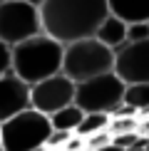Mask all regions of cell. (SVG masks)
Returning <instances> with one entry per match:
<instances>
[{"mask_svg":"<svg viewBox=\"0 0 149 151\" xmlns=\"http://www.w3.org/2000/svg\"><path fill=\"white\" fill-rule=\"evenodd\" d=\"M124 84H139L149 82V37L137 42H124L114 50V70Z\"/></svg>","mask_w":149,"mask_h":151,"instance_id":"obj_8","label":"cell"},{"mask_svg":"<svg viewBox=\"0 0 149 151\" xmlns=\"http://www.w3.org/2000/svg\"><path fill=\"white\" fill-rule=\"evenodd\" d=\"M0 151H3V149H0Z\"/></svg>","mask_w":149,"mask_h":151,"instance_id":"obj_26","label":"cell"},{"mask_svg":"<svg viewBox=\"0 0 149 151\" xmlns=\"http://www.w3.org/2000/svg\"><path fill=\"white\" fill-rule=\"evenodd\" d=\"M107 10L127 25L149 22V0H107Z\"/></svg>","mask_w":149,"mask_h":151,"instance_id":"obj_10","label":"cell"},{"mask_svg":"<svg viewBox=\"0 0 149 151\" xmlns=\"http://www.w3.org/2000/svg\"><path fill=\"white\" fill-rule=\"evenodd\" d=\"M5 72H10V47L5 42H0V77Z\"/></svg>","mask_w":149,"mask_h":151,"instance_id":"obj_20","label":"cell"},{"mask_svg":"<svg viewBox=\"0 0 149 151\" xmlns=\"http://www.w3.org/2000/svg\"><path fill=\"white\" fill-rule=\"evenodd\" d=\"M124 104L134 106L137 111L139 109H147L149 106V82H139V84H127L124 87V97H122Z\"/></svg>","mask_w":149,"mask_h":151,"instance_id":"obj_14","label":"cell"},{"mask_svg":"<svg viewBox=\"0 0 149 151\" xmlns=\"http://www.w3.org/2000/svg\"><path fill=\"white\" fill-rule=\"evenodd\" d=\"M109 127V114H102V111H85L82 122H80V127L74 129V134L87 139V136L97 134V131H107Z\"/></svg>","mask_w":149,"mask_h":151,"instance_id":"obj_13","label":"cell"},{"mask_svg":"<svg viewBox=\"0 0 149 151\" xmlns=\"http://www.w3.org/2000/svg\"><path fill=\"white\" fill-rule=\"evenodd\" d=\"M82 149H87L85 146V139H82V136H77V134H72L70 139H67V144L62 146V151H82Z\"/></svg>","mask_w":149,"mask_h":151,"instance_id":"obj_21","label":"cell"},{"mask_svg":"<svg viewBox=\"0 0 149 151\" xmlns=\"http://www.w3.org/2000/svg\"><path fill=\"white\" fill-rule=\"evenodd\" d=\"M70 131H50V136H47V141H45V146L47 149H62L67 144V139H70Z\"/></svg>","mask_w":149,"mask_h":151,"instance_id":"obj_19","label":"cell"},{"mask_svg":"<svg viewBox=\"0 0 149 151\" xmlns=\"http://www.w3.org/2000/svg\"><path fill=\"white\" fill-rule=\"evenodd\" d=\"M50 131V116L35 109H25L0 124V149L3 151H35L45 146Z\"/></svg>","mask_w":149,"mask_h":151,"instance_id":"obj_4","label":"cell"},{"mask_svg":"<svg viewBox=\"0 0 149 151\" xmlns=\"http://www.w3.org/2000/svg\"><path fill=\"white\" fill-rule=\"evenodd\" d=\"M124 87L127 84L114 72L97 74L92 79H85V82L74 84V104L82 111H102V114H109L114 106L122 104Z\"/></svg>","mask_w":149,"mask_h":151,"instance_id":"obj_5","label":"cell"},{"mask_svg":"<svg viewBox=\"0 0 149 151\" xmlns=\"http://www.w3.org/2000/svg\"><path fill=\"white\" fill-rule=\"evenodd\" d=\"M147 37H149V22H134L127 27V42L147 40Z\"/></svg>","mask_w":149,"mask_h":151,"instance_id":"obj_17","label":"cell"},{"mask_svg":"<svg viewBox=\"0 0 149 151\" xmlns=\"http://www.w3.org/2000/svg\"><path fill=\"white\" fill-rule=\"evenodd\" d=\"M112 70H114V50L104 47L97 37H85V40L65 45L62 74L67 79H72L74 84Z\"/></svg>","mask_w":149,"mask_h":151,"instance_id":"obj_3","label":"cell"},{"mask_svg":"<svg viewBox=\"0 0 149 151\" xmlns=\"http://www.w3.org/2000/svg\"><path fill=\"white\" fill-rule=\"evenodd\" d=\"M107 144H112V134H109V131H97V134H92V136L85 139V146L90 151H97V149L107 146Z\"/></svg>","mask_w":149,"mask_h":151,"instance_id":"obj_16","label":"cell"},{"mask_svg":"<svg viewBox=\"0 0 149 151\" xmlns=\"http://www.w3.org/2000/svg\"><path fill=\"white\" fill-rule=\"evenodd\" d=\"M107 131H109L112 136L129 134V131H137V134H139V119H137V116H109Z\"/></svg>","mask_w":149,"mask_h":151,"instance_id":"obj_15","label":"cell"},{"mask_svg":"<svg viewBox=\"0 0 149 151\" xmlns=\"http://www.w3.org/2000/svg\"><path fill=\"white\" fill-rule=\"evenodd\" d=\"M97 151H122V149H117L114 144H107V146H102V149H97Z\"/></svg>","mask_w":149,"mask_h":151,"instance_id":"obj_23","label":"cell"},{"mask_svg":"<svg viewBox=\"0 0 149 151\" xmlns=\"http://www.w3.org/2000/svg\"><path fill=\"white\" fill-rule=\"evenodd\" d=\"M25 109H33L30 106V84H25L15 72H5L0 77V124Z\"/></svg>","mask_w":149,"mask_h":151,"instance_id":"obj_9","label":"cell"},{"mask_svg":"<svg viewBox=\"0 0 149 151\" xmlns=\"http://www.w3.org/2000/svg\"><path fill=\"white\" fill-rule=\"evenodd\" d=\"M109 116H137V109L134 106H129V104H119V106H114V109L109 111Z\"/></svg>","mask_w":149,"mask_h":151,"instance_id":"obj_22","label":"cell"},{"mask_svg":"<svg viewBox=\"0 0 149 151\" xmlns=\"http://www.w3.org/2000/svg\"><path fill=\"white\" fill-rule=\"evenodd\" d=\"M127 27H129V25L124 22V20H119L117 15H112V12H109V15L104 17L102 22H99L95 37L102 42L104 47H109V50H119L124 42H127Z\"/></svg>","mask_w":149,"mask_h":151,"instance_id":"obj_11","label":"cell"},{"mask_svg":"<svg viewBox=\"0 0 149 151\" xmlns=\"http://www.w3.org/2000/svg\"><path fill=\"white\" fill-rule=\"evenodd\" d=\"M82 116H85V111L77 104L62 106L60 111L50 114V127H52V131H70V134H74V129L80 127Z\"/></svg>","mask_w":149,"mask_h":151,"instance_id":"obj_12","label":"cell"},{"mask_svg":"<svg viewBox=\"0 0 149 151\" xmlns=\"http://www.w3.org/2000/svg\"><path fill=\"white\" fill-rule=\"evenodd\" d=\"M62 52H65V45L40 32L10 47V72H15L25 84L33 87L37 82L62 72Z\"/></svg>","mask_w":149,"mask_h":151,"instance_id":"obj_2","label":"cell"},{"mask_svg":"<svg viewBox=\"0 0 149 151\" xmlns=\"http://www.w3.org/2000/svg\"><path fill=\"white\" fill-rule=\"evenodd\" d=\"M82 151H90V149H82Z\"/></svg>","mask_w":149,"mask_h":151,"instance_id":"obj_25","label":"cell"},{"mask_svg":"<svg viewBox=\"0 0 149 151\" xmlns=\"http://www.w3.org/2000/svg\"><path fill=\"white\" fill-rule=\"evenodd\" d=\"M139 141V134L137 131H129V134H117V136H112V144H114L117 149H129V146H134V144Z\"/></svg>","mask_w":149,"mask_h":151,"instance_id":"obj_18","label":"cell"},{"mask_svg":"<svg viewBox=\"0 0 149 151\" xmlns=\"http://www.w3.org/2000/svg\"><path fill=\"white\" fill-rule=\"evenodd\" d=\"M40 32H42L40 8L30 5L27 0L0 3V42H5L8 47H15Z\"/></svg>","mask_w":149,"mask_h":151,"instance_id":"obj_6","label":"cell"},{"mask_svg":"<svg viewBox=\"0 0 149 151\" xmlns=\"http://www.w3.org/2000/svg\"><path fill=\"white\" fill-rule=\"evenodd\" d=\"M0 3H8V0H0Z\"/></svg>","mask_w":149,"mask_h":151,"instance_id":"obj_24","label":"cell"},{"mask_svg":"<svg viewBox=\"0 0 149 151\" xmlns=\"http://www.w3.org/2000/svg\"><path fill=\"white\" fill-rule=\"evenodd\" d=\"M70 104H74V82L67 79L62 72L30 87V106L35 111H42L45 116Z\"/></svg>","mask_w":149,"mask_h":151,"instance_id":"obj_7","label":"cell"},{"mask_svg":"<svg viewBox=\"0 0 149 151\" xmlns=\"http://www.w3.org/2000/svg\"><path fill=\"white\" fill-rule=\"evenodd\" d=\"M107 15V0H42L40 5L42 32L60 45L95 37Z\"/></svg>","mask_w":149,"mask_h":151,"instance_id":"obj_1","label":"cell"}]
</instances>
